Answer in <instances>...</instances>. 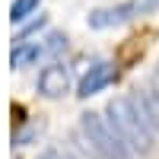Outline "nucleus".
Instances as JSON below:
<instances>
[{
    "label": "nucleus",
    "mask_w": 159,
    "mask_h": 159,
    "mask_svg": "<svg viewBox=\"0 0 159 159\" xmlns=\"http://www.w3.org/2000/svg\"><path fill=\"white\" fill-rule=\"evenodd\" d=\"M105 118L111 121V127L121 134V140L130 147L134 156H147L153 150V140H156V130L150 127V121L143 118L140 105L134 96H118L108 102L105 108Z\"/></svg>",
    "instance_id": "nucleus-1"
},
{
    "label": "nucleus",
    "mask_w": 159,
    "mask_h": 159,
    "mask_svg": "<svg viewBox=\"0 0 159 159\" xmlns=\"http://www.w3.org/2000/svg\"><path fill=\"white\" fill-rule=\"evenodd\" d=\"M80 137L96 153V159H137L130 147L121 140V134L111 127V121L99 111H83L80 115Z\"/></svg>",
    "instance_id": "nucleus-2"
},
{
    "label": "nucleus",
    "mask_w": 159,
    "mask_h": 159,
    "mask_svg": "<svg viewBox=\"0 0 159 159\" xmlns=\"http://www.w3.org/2000/svg\"><path fill=\"white\" fill-rule=\"evenodd\" d=\"M67 89H70L67 64H48V67H42V73H38V92L45 99H61Z\"/></svg>",
    "instance_id": "nucleus-3"
},
{
    "label": "nucleus",
    "mask_w": 159,
    "mask_h": 159,
    "mask_svg": "<svg viewBox=\"0 0 159 159\" xmlns=\"http://www.w3.org/2000/svg\"><path fill=\"white\" fill-rule=\"evenodd\" d=\"M111 80H115V67L108 61H99V64H92V67L83 73V80H80V86H76V96L89 99V96H96V92H102Z\"/></svg>",
    "instance_id": "nucleus-4"
},
{
    "label": "nucleus",
    "mask_w": 159,
    "mask_h": 159,
    "mask_svg": "<svg viewBox=\"0 0 159 159\" xmlns=\"http://www.w3.org/2000/svg\"><path fill=\"white\" fill-rule=\"evenodd\" d=\"M134 13H137V3L99 7V10H92L89 16H86V22H89V29H108V25H121V22H127Z\"/></svg>",
    "instance_id": "nucleus-5"
},
{
    "label": "nucleus",
    "mask_w": 159,
    "mask_h": 159,
    "mask_svg": "<svg viewBox=\"0 0 159 159\" xmlns=\"http://www.w3.org/2000/svg\"><path fill=\"white\" fill-rule=\"evenodd\" d=\"M130 96L137 99V105H140V111H143V118L150 121V127L159 134V83L156 80H150L147 86H140V89H134Z\"/></svg>",
    "instance_id": "nucleus-6"
},
{
    "label": "nucleus",
    "mask_w": 159,
    "mask_h": 159,
    "mask_svg": "<svg viewBox=\"0 0 159 159\" xmlns=\"http://www.w3.org/2000/svg\"><path fill=\"white\" fill-rule=\"evenodd\" d=\"M42 54H48V45L45 42H16L10 51V67L19 70V67H29V64H35Z\"/></svg>",
    "instance_id": "nucleus-7"
},
{
    "label": "nucleus",
    "mask_w": 159,
    "mask_h": 159,
    "mask_svg": "<svg viewBox=\"0 0 159 159\" xmlns=\"http://www.w3.org/2000/svg\"><path fill=\"white\" fill-rule=\"evenodd\" d=\"M38 3H42V0H13V3H10V22H13V25H16V22H25V19L38 10Z\"/></svg>",
    "instance_id": "nucleus-8"
},
{
    "label": "nucleus",
    "mask_w": 159,
    "mask_h": 159,
    "mask_svg": "<svg viewBox=\"0 0 159 159\" xmlns=\"http://www.w3.org/2000/svg\"><path fill=\"white\" fill-rule=\"evenodd\" d=\"M156 3H159V0H137V13H150Z\"/></svg>",
    "instance_id": "nucleus-9"
},
{
    "label": "nucleus",
    "mask_w": 159,
    "mask_h": 159,
    "mask_svg": "<svg viewBox=\"0 0 159 159\" xmlns=\"http://www.w3.org/2000/svg\"><path fill=\"white\" fill-rule=\"evenodd\" d=\"M38 159H61V153H57V150H48V153H42Z\"/></svg>",
    "instance_id": "nucleus-10"
},
{
    "label": "nucleus",
    "mask_w": 159,
    "mask_h": 159,
    "mask_svg": "<svg viewBox=\"0 0 159 159\" xmlns=\"http://www.w3.org/2000/svg\"><path fill=\"white\" fill-rule=\"evenodd\" d=\"M61 159H76V156L73 153H61Z\"/></svg>",
    "instance_id": "nucleus-11"
}]
</instances>
